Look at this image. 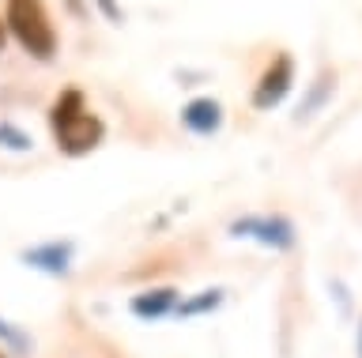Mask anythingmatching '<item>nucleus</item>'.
<instances>
[{"instance_id":"nucleus-1","label":"nucleus","mask_w":362,"mask_h":358,"mask_svg":"<svg viewBox=\"0 0 362 358\" xmlns=\"http://www.w3.org/2000/svg\"><path fill=\"white\" fill-rule=\"evenodd\" d=\"M49 132L57 151L68 159H83V155L98 151L106 140V121L87 106L79 87H64L49 106Z\"/></svg>"},{"instance_id":"nucleus-2","label":"nucleus","mask_w":362,"mask_h":358,"mask_svg":"<svg viewBox=\"0 0 362 358\" xmlns=\"http://www.w3.org/2000/svg\"><path fill=\"white\" fill-rule=\"evenodd\" d=\"M4 27L19 42L23 53H30L34 61H53L61 38H57V27H53V16L45 8V0H8Z\"/></svg>"},{"instance_id":"nucleus-3","label":"nucleus","mask_w":362,"mask_h":358,"mask_svg":"<svg viewBox=\"0 0 362 358\" xmlns=\"http://www.w3.org/2000/svg\"><path fill=\"white\" fill-rule=\"evenodd\" d=\"M230 238H245V241L264 245V249L287 253L294 249L298 234H294V222L287 215H238L230 222Z\"/></svg>"},{"instance_id":"nucleus-4","label":"nucleus","mask_w":362,"mask_h":358,"mask_svg":"<svg viewBox=\"0 0 362 358\" xmlns=\"http://www.w3.org/2000/svg\"><path fill=\"white\" fill-rule=\"evenodd\" d=\"M291 87H294V57L287 49H279L268 68L260 72V80L253 83V98L249 102H253V109H276L291 95Z\"/></svg>"},{"instance_id":"nucleus-5","label":"nucleus","mask_w":362,"mask_h":358,"mask_svg":"<svg viewBox=\"0 0 362 358\" xmlns=\"http://www.w3.org/2000/svg\"><path fill=\"white\" fill-rule=\"evenodd\" d=\"M19 261L42 275L64 279L72 272V261H76V241L72 238H49V241L27 245V249H19Z\"/></svg>"},{"instance_id":"nucleus-6","label":"nucleus","mask_w":362,"mask_h":358,"mask_svg":"<svg viewBox=\"0 0 362 358\" xmlns=\"http://www.w3.org/2000/svg\"><path fill=\"white\" fill-rule=\"evenodd\" d=\"M223 102L211 95H200V98H189L185 106H181V125H185L192 136H215V132L223 129Z\"/></svg>"},{"instance_id":"nucleus-7","label":"nucleus","mask_w":362,"mask_h":358,"mask_svg":"<svg viewBox=\"0 0 362 358\" xmlns=\"http://www.w3.org/2000/svg\"><path fill=\"white\" fill-rule=\"evenodd\" d=\"M177 302H181V294L174 287H147L140 294H132L129 309H132V317H140V321H158V317H166V313H174Z\"/></svg>"},{"instance_id":"nucleus-8","label":"nucleus","mask_w":362,"mask_h":358,"mask_svg":"<svg viewBox=\"0 0 362 358\" xmlns=\"http://www.w3.org/2000/svg\"><path fill=\"white\" fill-rule=\"evenodd\" d=\"M0 351L4 354H16V358H27L34 351L30 335L19 328V324H11L8 317H0Z\"/></svg>"},{"instance_id":"nucleus-9","label":"nucleus","mask_w":362,"mask_h":358,"mask_svg":"<svg viewBox=\"0 0 362 358\" xmlns=\"http://www.w3.org/2000/svg\"><path fill=\"white\" fill-rule=\"evenodd\" d=\"M223 306V290L219 287H211V290H200L197 298H189V302H177V317H200V313H211V309H219Z\"/></svg>"},{"instance_id":"nucleus-10","label":"nucleus","mask_w":362,"mask_h":358,"mask_svg":"<svg viewBox=\"0 0 362 358\" xmlns=\"http://www.w3.org/2000/svg\"><path fill=\"white\" fill-rule=\"evenodd\" d=\"M0 148L4 151H34V136L30 132H23L16 121H0Z\"/></svg>"},{"instance_id":"nucleus-11","label":"nucleus","mask_w":362,"mask_h":358,"mask_svg":"<svg viewBox=\"0 0 362 358\" xmlns=\"http://www.w3.org/2000/svg\"><path fill=\"white\" fill-rule=\"evenodd\" d=\"M328 91H336V72H328V68H325L321 76H317V87L310 91V102H305V106H298V117H310L313 109L325 102V95H328Z\"/></svg>"},{"instance_id":"nucleus-12","label":"nucleus","mask_w":362,"mask_h":358,"mask_svg":"<svg viewBox=\"0 0 362 358\" xmlns=\"http://www.w3.org/2000/svg\"><path fill=\"white\" fill-rule=\"evenodd\" d=\"M90 4H95L110 23H121V4H117V0H90Z\"/></svg>"},{"instance_id":"nucleus-13","label":"nucleus","mask_w":362,"mask_h":358,"mask_svg":"<svg viewBox=\"0 0 362 358\" xmlns=\"http://www.w3.org/2000/svg\"><path fill=\"white\" fill-rule=\"evenodd\" d=\"M4 42H8V27H4V19H0V53H4Z\"/></svg>"},{"instance_id":"nucleus-14","label":"nucleus","mask_w":362,"mask_h":358,"mask_svg":"<svg viewBox=\"0 0 362 358\" xmlns=\"http://www.w3.org/2000/svg\"><path fill=\"white\" fill-rule=\"evenodd\" d=\"M358 354H362V324H358Z\"/></svg>"},{"instance_id":"nucleus-15","label":"nucleus","mask_w":362,"mask_h":358,"mask_svg":"<svg viewBox=\"0 0 362 358\" xmlns=\"http://www.w3.org/2000/svg\"><path fill=\"white\" fill-rule=\"evenodd\" d=\"M0 358H8V354H4V351H0Z\"/></svg>"}]
</instances>
